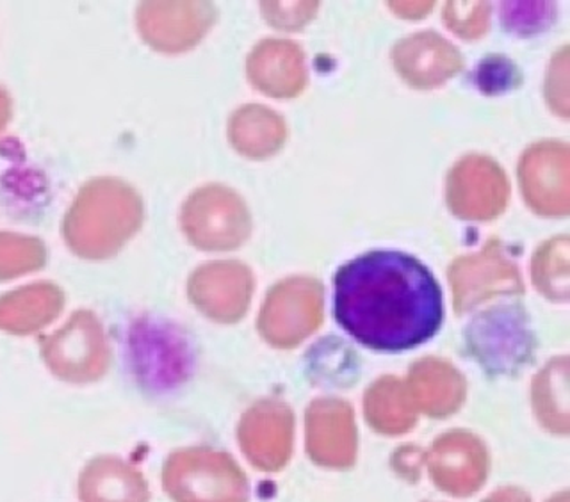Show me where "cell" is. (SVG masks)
Listing matches in <instances>:
<instances>
[{
  "mask_svg": "<svg viewBox=\"0 0 570 502\" xmlns=\"http://www.w3.org/2000/svg\"><path fill=\"white\" fill-rule=\"evenodd\" d=\"M184 228L198 248H236L248 236V214L236 196L209 187L187 201Z\"/></svg>",
  "mask_w": 570,
  "mask_h": 502,
  "instance_id": "obj_4",
  "label": "cell"
},
{
  "mask_svg": "<svg viewBox=\"0 0 570 502\" xmlns=\"http://www.w3.org/2000/svg\"><path fill=\"white\" fill-rule=\"evenodd\" d=\"M40 355L52 376L71 385H88L106 376L111 346L94 312L77 311L53 334L40 338Z\"/></svg>",
  "mask_w": 570,
  "mask_h": 502,
  "instance_id": "obj_3",
  "label": "cell"
},
{
  "mask_svg": "<svg viewBox=\"0 0 570 502\" xmlns=\"http://www.w3.org/2000/svg\"><path fill=\"white\" fill-rule=\"evenodd\" d=\"M47 263V248L36 237L0 232V282L35 273Z\"/></svg>",
  "mask_w": 570,
  "mask_h": 502,
  "instance_id": "obj_7",
  "label": "cell"
},
{
  "mask_svg": "<svg viewBox=\"0 0 570 502\" xmlns=\"http://www.w3.org/2000/svg\"><path fill=\"white\" fill-rule=\"evenodd\" d=\"M335 317L376 352H406L439 332L442 291L428 267L400 252H371L338 269Z\"/></svg>",
  "mask_w": 570,
  "mask_h": 502,
  "instance_id": "obj_1",
  "label": "cell"
},
{
  "mask_svg": "<svg viewBox=\"0 0 570 502\" xmlns=\"http://www.w3.org/2000/svg\"><path fill=\"white\" fill-rule=\"evenodd\" d=\"M65 308V293L50 282L26 285L0 296V329L4 334H38L58 319Z\"/></svg>",
  "mask_w": 570,
  "mask_h": 502,
  "instance_id": "obj_6",
  "label": "cell"
},
{
  "mask_svg": "<svg viewBox=\"0 0 570 502\" xmlns=\"http://www.w3.org/2000/svg\"><path fill=\"white\" fill-rule=\"evenodd\" d=\"M77 498L79 502H148V486L127 460L100 454L80 471Z\"/></svg>",
  "mask_w": 570,
  "mask_h": 502,
  "instance_id": "obj_5",
  "label": "cell"
},
{
  "mask_svg": "<svg viewBox=\"0 0 570 502\" xmlns=\"http://www.w3.org/2000/svg\"><path fill=\"white\" fill-rule=\"evenodd\" d=\"M142 222L141 198L116 178L86 184L62 222V237L77 257L106 260L124 248Z\"/></svg>",
  "mask_w": 570,
  "mask_h": 502,
  "instance_id": "obj_2",
  "label": "cell"
},
{
  "mask_svg": "<svg viewBox=\"0 0 570 502\" xmlns=\"http://www.w3.org/2000/svg\"><path fill=\"white\" fill-rule=\"evenodd\" d=\"M11 115H13V102H11L8 91L0 86V136L11 121Z\"/></svg>",
  "mask_w": 570,
  "mask_h": 502,
  "instance_id": "obj_8",
  "label": "cell"
}]
</instances>
